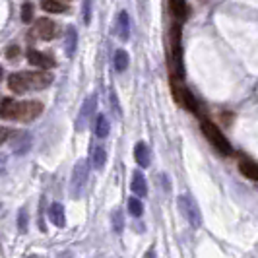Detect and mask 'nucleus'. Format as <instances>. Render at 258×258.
I'll return each instance as SVG.
<instances>
[{
    "instance_id": "b1692460",
    "label": "nucleus",
    "mask_w": 258,
    "mask_h": 258,
    "mask_svg": "<svg viewBox=\"0 0 258 258\" xmlns=\"http://www.w3.org/2000/svg\"><path fill=\"white\" fill-rule=\"evenodd\" d=\"M33 18V6L31 4H23L21 6V21H25V23H29V19Z\"/></svg>"
},
{
    "instance_id": "4be33fe9",
    "label": "nucleus",
    "mask_w": 258,
    "mask_h": 258,
    "mask_svg": "<svg viewBox=\"0 0 258 258\" xmlns=\"http://www.w3.org/2000/svg\"><path fill=\"white\" fill-rule=\"evenodd\" d=\"M129 212L132 216H142V212H144V204L142 200H138V198H130L129 200Z\"/></svg>"
},
{
    "instance_id": "2eb2a0df",
    "label": "nucleus",
    "mask_w": 258,
    "mask_h": 258,
    "mask_svg": "<svg viewBox=\"0 0 258 258\" xmlns=\"http://www.w3.org/2000/svg\"><path fill=\"white\" fill-rule=\"evenodd\" d=\"M109 121H107V117L105 115H99L97 119H95V127H93V132H95V136L97 138H107V134H109Z\"/></svg>"
},
{
    "instance_id": "4468645a",
    "label": "nucleus",
    "mask_w": 258,
    "mask_h": 258,
    "mask_svg": "<svg viewBox=\"0 0 258 258\" xmlns=\"http://www.w3.org/2000/svg\"><path fill=\"white\" fill-rule=\"evenodd\" d=\"M49 216H51V221L55 223L56 227H64V223H66V218H64V208H62V204H53L51 206V210H49Z\"/></svg>"
},
{
    "instance_id": "ddd939ff",
    "label": "nucleus",
    "mask_w": 258,
    "mask_h": 258,
    "mask_svg": "<svg viewBox=\"0 0 258 258\" xmlns=\"http://www.w3.org/2000/svg\"><path fill=\"white\" fill-rule=\"evenodd\" d=\"M169 8H171V12L175 14L177 19H188L190 8H188L186 2H183V0H173V2H169Z\"/></svg>"
},
{
    "instance_id": "f257e3e1",
    "label": "nucleus",
    "mask_w": 258,
    "mask_h": 258,
    "mask_svg": "<svg viewBox=\"0 0 258 258\" xmlns=\"http://www.w3.org/2000/svg\"><path fill=\"white\" fill-rule=\"evenodd\" d=\"M202 132L204 136L216 146V149H220L221 153H231V146H229L227 138L221 134V130L212 121H202Z\"/></svg>"
},
{
    "instance_id": "0eeeda50",
    "label": "nucleus",
    "mask_w": 258,
    "mask_h": 258,
    "mask_svg": "<svg viewBox=\"0 0 258 258\" xmlns=\"http://www.w3.org/2000/svg\"><path fill=\"white\" fill-rule=\"evenodd\" d=\"M35 35L39 39H45V41H51L56 35V25L53 19L49 18H39L35 21Z\"/></svg>"
},
{
    "instance_id": "6e6552de",
    "label": "nucleus",
    "mask_w": 258,
    "mask_h": 258,
    "mask_svg": "<svg viewBox=\"0 0 258 258\" xmlns=\"http://www.w3.org/2000/svg\"><path fill=\"white\" fill-rule=\"evenodd\" d=\"M27 60L31 62V64H35L39 68H53L56 62L51 58L49 55H43V53H39V51H27Z\"/></svg>"
},
{
    "instance_id": "f03ea898",
    "label": "nucleus",
    "mask_w": 258,
    "mask_h": 258,
    "mask_svg": "<svg viewBox=\"0 0 258 258\" xmlns=\"http://www.w3.org/2000/svg\"><path fill=\"white\" fill-rule=\"evenodd\" d=\"M43 113V105L39 101H23V103H18L16 109L12 113V121H21V123H29L37 119L39 115Z\"/></svg>"
},
{
    "instance_id": "9d476101",
    "label": "nucleus",
    "mask_w": 258,
    "mask_h": 258,
    "mask_svg": "<svg viewBox=\"0 0 258 258\" xmlns=\"http://www.w3.org/2000/svg\"><path fill=\"white\" fill-rule=\"evenodd\" d=\"M115 29H117V35L121 37L123 41H127L130 37V19H129V14H127V12H119V18H117Z\"/></svg>"
},
{
    "instance_id": "cd10ccee",
    "label": "nucleus",
    "mask_w": 258,
    "mask_h": 258,
    "mask_svg": "<svg viewBox=\"0 0 258 258\" xmlns=\"http://www.w3.org/2000/svg\"><path fill=\"white\" fill-rule=\"evenodd\" d=\"M146 258H155V253H153V251H149V253L146 255Z\"/></svg>"
},
{
    "instance_id": "20e7f679",
    "label": "nucleus",
    "mask_w": 258,
    "mask_h": 258,
    "mask_svg": "<svg viewBox=\"0 0 258 258\" xmlns=\"http://www.w3.org/2000/svg\"><path fill=\"white\" fill-rule=\"evenodd\" d=\"M19 76L23 80L25 92L27 90H43V88L53 84V76L47 72H19Z\"/></svg>"
},
{
    "instance_id": "5701e85b",
    "label": "nucleus",
    "mask_w": 258,
    "mask_h": 258,
    "mask_svg": "<svg viewBox=\"0 0 258 258\" xmlns=\"http://www.w3.org/2000/svg\"><path fill=\"white\" fill-rule=\"evenodd\" d=\"M113 229H115V233H121L123 231V227H125V221H123V214L117 210V212H113Z\"/></svg>"
},
{
    "instance_id": "bb28decb",
    "label": "nucleus",
    "mask_w": 258,
    "mask_h": 258,
    "mask_svg": "<svg viewBox=\"0 0 258 258\" xmlns=\"http://www.w3.org/2000/svg\"><path fill=\"white\" fill-rule=\"evenodd\" d=\"M18 53H19L18 47H10V49H8V56H16Z\"/></svg>"
},
{
    "instance_id": "39448f33",
    "label": "nucleus",
    "mask_w": 258,
    "mask_h": 258,
    "mask_svg": "<svg viewBox=\"0 0 258 258\" xmlns=\"http://www.w3.org/2000/svg\"><path fill=\"white\" fill-rule=\"evenodd\" d=\"M95 109H97V95H90V97L84 101V105H82V109H80V115H78V119H76V130H78V132L88 129V125L92 123V115L95 113Z\"/></svg>"
},
{
    "instance_id": "f3484780",
    "label": "nucleus",
    "mask_w": 258,
    "mask_h": 258,
    "mask_svg": "<svg viewBox=\"0 0 258 258\" xmlns=\"http://www.w3.org/2000/svg\"><path fill=\"white\" fill-rule=\"evenodd\" d=\"M92 167L93 169H103V165H105V161H107V153H105V149L103 147H93L92 149Z\"/></svg>"
},
{
    "instance_id": "6ab92c4d",
    "label": "nucleus",
    "mask_w": 258,
    "mask_h": 258,
    "mask_svg": "<svg viewBox=\"0 0 258 258\" xmlns=\"http://www.w3.org/2000/svg\"><path fill=\"white\" fill-rule=\"evenodd\" d=\"M115 68H117V72H125L129 68V53L127 51L121 49L115 53Z\"/></svg>"
},
{
    "instance_id": "412c9836",
    "label": "nucleus",
    "mask_w": 258,
    "mask_h": 258,
    "mask_svg": "<svg viewBox=\"0 0 258 258\" xmlns=\"http://www.w3.org/2000/svg\"><path fill=\"white\" fill-rule=\"evenodd\" d=\"M8 86L14 93H25V86H23V80H21L19 74H12L8 78Z\"/></svg>"
},
{
    "instance_id": "a211bd4d",
    "label": "nucleus",
    "mask_w": 258,
    "mask_h": 258,
    "mask_svg": "<svg viewBox=\"0 0 258 258\" xmlns=\"http://www.w3.org/2000/svg\"><path fill=\"white\" fill-rule=\"evenodd\" d=\"M41 6L45 12H53V14H60L68 10V2H55V0H45L41 2Z\"/></svg>"
},
{
    "instance_id": "aec40b11",
    "label": "nucleus",
    "mask_w": 258,
    "mask_h": 258,
    "mask_svg": "<svg viewBox=\"0 0 258 258\" xmlns=\"http://www.w3.org/2000/svg\"><path fill=\"white\" fill-rule=\"evenodd\" d=\"M241 173L253 181H258V165L257 163H251V161H243L241 163Z\"/></svg>"
},
{
    "instance_id": "9b49d317",
    "label": "nucleus",
    "mask_w": 258,
    "mask_h": 258,
    "mask_svg": "<svg viewBox=\"0 0 258 258\" xmlns=\"http://www.w3.org/2000/svg\"><path fill=\"white\" fill-rule=\"evenodd\" d=\"M130 188H132V192H134V194H138L140 198H144V196L147 194L146 177H144L140 171H136V173L132 175V184H130Z\"/></svg>"
},
{
    "instance_id": "dca6fc26",
    "label": "nucleus",
    "mask_w": 258,
    "mask_h": 258,
    "mask_svg": "<svg viewBox=\"0 0 258 258\" xmlns=\"http://www.w3.org/2000/svg\"><path fill=\"white\" fill-rule=\"evenodd\" d=\"M76 43H78V33H76L74 27H68V29H66V37H64V51H66V55L68 56L74 55Z\"/></svg>"
},
{
    "instance_id": "1a4fd4ad",
    "label": "nucleus",
    "mask_w": 258,
    "mask_h": 258,
    "mask_svg": "<svg viewBox=\"0 0 258 258\" xmlns=\"http://www.w3.org/2000/svg\"><path fill=\"white\" fill-rule=\"evenodd\" d=\"M175 97H177V101H179L183 107H186L188 111H192V113L198 111L196 99L192 97V93L188 92V90H179V88H175Z\"/></svg>"
},
{
    "instance_id": "f8f14e48",
    "label": "nucleus",
    "mask_w": 258,
    "mask_h": 258,
    "mask_svg": "<svg viewBox=\"0 0 258 258\" xmlns=\"http://www.w3.org/2000/svg\"><path fill=\"white\" fill-rule=\"evenodd\" d=\"M134 157H136V161H138L140 167H147L149 165V147L144 142H138L134 146Z\"/></svg>"
},
{
    "instance_id": "423d86ee",
    "label": "nucleus",
    "mask_w": 258,
    "mask_h": 258,
    "mask_svg": "<svg viewBox=\"0 0 258 258\" xmlns=\"http://www.w3.org/2000/svg\"><path fill=\"white\" fill-rule=\"evenodd\" d=\"M179 208H181L184 218L188 220V223H190L192 227H200V223H202L200 210H198L196 202H194L190 196H181V198H179Z\"/></svg>"
},
{
    "instance_id": "7ed1b4c3",
    "label": "nucleus",
    "mask_w": 258,
    "mask_h": 258,
    "mask_svg": "<svg viewBox=\"0 0 258 258\" xmlns=\"http://www.w3.org/2000/svg\"><path fill=\"white\" fill-rule=\"evenodd\" d=\"M88 161H78L74 165L72 171V181H70V190H72V196H82L84 194V186L88 183Z\"/></svg>"
},
{
    "instance_id": "393cba45",
    "label": "nucleus",
    "mask_w": 258,
    "mask_h": 258,
    "mask_svg": "<svg viewBox=\"0 0 258 258\" xmlns=\"http://www.w3.org/2000/svg\"><path fill=\"white\" fill-rule=\"evenodd\" d=\"M25 220H27V216H25V212L21 210V212H19V220H18V227H19V231H21V233L25 231Z\"/></svg>"
},
{
    "instance_id": "a878e982",
    "label": "nucleus",
    "mask_w": 258,
    "mask_h": 258,
    "mask_svg": "<svg viewBox=\"0 0 258 258\" xmlns=\"http://www.w3.org/2000/svg\"><path fill=\"white\" fill-rule=\"evenodd\" d=\"M84 21L90 23V2H84Z\"/></svg>"
}]
</instances>
